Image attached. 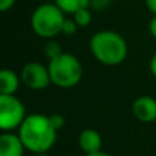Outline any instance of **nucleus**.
Masks as SVG:
<instances>
[{"mask_svg": "<svg viewBox=\"0 0 156 156\" xmlns=\"http://www.w3.org/2000/svg\"><path fill=\"white\" fill-rule=\"evenodd\" d=\"M78 144L83 154H93V152L101 151V134L94 129H83L78 136Z\"/></svg>", "mask_w": 156, "mask_h": 156, "instance_id": "1a4fd4ad", "label": "nucleus"}, {"mask_svg": "<svg viewBox=\"0 0 156 156\" xmlns=\"http://www.w3.org/2000/svg\"><path fill=\"white\" fill-rule=\"evenodd\" d=\"M49 119H51L52 125H54V127L58 132H59L60 129H63L66 125V118L62 114H52V115H49Z\"/></svg>", "mask_w": 156, "mask_h": 156, "instance_id": "dca6fc26", "label": "nucleus"}, {"mask_svg": "<svg viewBox=\"0 0 156 156\" xmlns=\"http://www.w3.org/2000/svg\"><path fill=\"white\" fill-rule=\"evenodd\" d=\"M93 58L104 66H118L127 56V43L115 30H100L89 41Z\"/></svg>", "mask_w": 156, "mask_h": 156, "instance_id": "f03ea898", "label": "nucleus"}, {"mask_svg": "<svg viewBox=\"0 0 156 156\" xmlns=\"http://www.w3.org/2000/svg\"><path fill=\"white\" fill-rule=\"evenodd\" d=\"M21 80L25 86L32 90H43L52 83L48 66L40 62H29L21 71Z\"/></svg>", "mask_w": 156, "mask_h": 156, "instance_id": "423d86ee", "label": "nucleus"}, {"mask_svg": "<svg viewBox=\"0 0 156 156\" xmlns=\"http://www.w3.org/2000/svg\"><path fill=\"white\" fill-rule=\"evenodd\" d=\"M25 145L19 134L3 132L0 136V156H23Z\"/></svg>", "mask_w": 156, "mask_h": 156, "instance_id": "6e6552de", "label": "nucleus"}, {"mask_svg": "<svg viewBox=\"0 0 156 156\" xmlns=\"http://www.w3.org/2000/svg\"><path fill=\"white\" fill-rule=\"evenodd\" d=\"M114 0H90L89 3V8L96 12H104L111 7Z\"/></svg>", "mask_w": 156, "mask_h": 156, "instance_id": "4468645a", "label": "nucleus"}, {"mask_svg": "<svg viewBox=\"0 0 156 156\" xmlns=\"http://www.w3.org/2000/svg\"><path fill=\"white\" fill-rule=\"evenodd\" d=\"M90 0H55V4L60 8L65 14H76L78 10L89 7Z\"/></svg>", "mask_w": 156, "mask_h": 156, "instance_id": "9b49d317", "label": "nucleus"}, {"mask_svg": "<svg viewBox=\"0 0 156 156\" xmlns=\"http://www.w3.org/2000/svg\"><path fill=\"white\" fill-rule=\"evenodd\" d=\"M26 108L15 94H0V129L12 132L26 119Z\"/></svg>", "mask_w": 156, "mask_h": 156, "instance_id": "39448f33", "label": "nucleus"}, {"mask_svg": "<svg viewBox=\"0 0 156 156\" xmlns=\"http://www.w3.org/2000/svg\"><path fill=\"white\" fill-rule=\"evenodd\" d=\"M36 156H49L48 154H40V155H36Z\"/></svg>", "mask_w": 156, "mask_h": 156, "instance_id": "4be33fe9", "label": "nucleus"}, {"mask_svg": "<svg viewBox=\"0 0 156 156\" xmlns=\"http://www.w3.org/2000/svg\"><path fill=\"white\" fill-rule=\"evenodd\" d=\"M85 156H112V155L107 154L104 151H97V152H93V154H85Z\"/></svg>", "mask_w": 156, "mask_h": 156, "instance_id": "412c9836", "label": "nucleus"}, {"mask_svg": "<svg viewBox=\"0 0 156 156\" xmlns=\"http://www.w3.org/2000/svg\"><path fill=\"white\" fill-rule=\"evenodd\" d=\"M21 78L15 71L3 69L0 71V94H15L19 89Z\"/></svg>", "mask_w": 156, "mask_h": 156, "instance_id": "9d476101", "label": "nucleus"}, {"mask_svg": "<svg viewBox=\"0 0 156 156\" xmlns=\"http://www.w3.org/2000/svg\"><path fill=\"white\" fill-rule=\"evenodd\" d=\"M73 19L77 22L80 27H86L90 25L92 22V10L89 7L78 10L76 14H73Z\"/></svg>", "mask_w": 156, "mask_h": 156, "instance_id": "f8f14e48", "label": "nucleus"}, {"mask_svg": "<svg viewBox=\"0 0 156 156\" xmlns=\"http://www.w3.org/2000/svg\"><path fill=\"white\" fill-rule=\"evenodd\" d=\"M48 69L52 83L62 89L74 88L82 78V65L77 56L69 52L49 60Z\"/></svg>", "mask_w": 156, "mask_h": 156, "instance_id": "20e7f679", "label": "nucleus"}, {"mask_svg": "<svg viewBox=\"0 0 156 156\" xmlns=\"http://www.w3.org/2000/svg\"><path fill=\"white\" fill-rule=\"evenodd\" d=\"M78 27H80V26L77 25V22L74 21V19L66 18L65 23H63L62 33H63V34H66V36H73V34H76V33H77Z\"/></svg>", "mask_w": 156, "mask_h": 156, "instance_id": "2eb2a0df", "label": "nucleus"}, {"mask_svg": "<svg viewBox=\"0 0 156 156\" xmlns=\"http://www.w3.org/2000/svg\"><path fill=\"white\" fill-rule=\"evenodd\" d=\"M18 134L26 151L40 155L48 154L49 149L55 145L58 130L52 125L49 115L36 112L26 116L19 126Z\"/></svg>", "mask_w": 156, "mask_h": 156, "instance_id": "f257e3e1", "label": "nucleus"}, {"mask_svg": "<svg viewBox=\"0 0 156 156\" xmlns=\"http://www.w3.org/2000/svg\"><path fill=\"white\" fill-rule=\"evenodd\" d=\"M145 4H147V8L154 15H156V0H145Z\"/></svg>", "mask_w": 156, "mask_h": 156, "instance_id": "aec40b11", "label": "nucleus"}, {"mask_svg": "<svg viewBox=\"0 0 156 156\" xmlns=\"http://www.w3.org/2000/svg\"><path fill=\"white\" fill-rule=\"evenodd\" d=\"M44 54H45V56L48 58L49 60H51V59H55V58H58L59 55H62L63 51H62V47H60L59 44L56 43V41L49 40L48 43L44 45Z\"/></svg>", "mask_w": 156, "mask_h": 156, "instance_id": "ddd939ff", "label": "nucleus"}, {"mask_svg": "<svg viewBox=\"0 0 156 156\" xmlns=\"http://www.w3.org/2000/svg\"><path fill=\"white\" fill-rule=\"evenodd\" d=\"M65 15L66 14L55 3H44L36 7L32 12L30 26L38 37L51 40L62 33L66 21Z\"/></svg>", "mask_w": 156, "mask_h": 156, "instance_id": "7ed1b4c3", "label": "nucleus"}, {"mask_svg": "<svg viewBox=\"0 0 156 156\" xmlns=\"http://www.w3.org/2000/svg\"><path fill=\"white\" fill-rule=\"evenodd\" d=\"M148 29H149V33H151V36L154 38H156V15L154 16V18L151 19V22H149V26H148Z\"/></svg>", "mask_w": 156, "mask_h": 156, "instance_id": "a211bd4d", "label": "nucleus"}, {"mask_svg": "<svg viewBox=\"0 0 156 156\" xmlns=\"http://www.w3.org/2000/svg\"><path fill=\"white\" fill-rule=\"evenodd\" d=\"M155 129H156V122H155Z\"/></svg>", "mask_w": 156, "mask_h": 156, "instance_id": "5701e85b", "label": "nucleus"}, {"mask_svg": "<svg viewBox=\"0 0 156 156\" xmlns=\"http://www.w3.org/2000/svg\"><path fill=\"white\" fill-rule=\"evenodd\" d=\"M132 112L137 121L143 123L156 122V99L151 96H140L133 101Z\"/></svg>", "mask_w": 156, "mask_h": 156, "instance_id": "0eeeda50", "label": "nucleus"}, {"mask_svg": "<svg viewBox=\"0 0 156 156\" xmlns=\"http://www.w3.org/2000/svg\"><path fill=\"white\" fill-rule=\"evenodd\" d=\"M149 71H151V74L156 78V54L151 58V60H149Z\"/></svg>", "mask_w": 156, "mask_h": 156, "instance_id": "6ab92c4d", "label": "nucleus"}, {"mask_svg": "<svg viewBox=\"0 0 156 156\" xmlns=\"http://www.w3.org/2000/svg\"><path fill=\"white\" fill-rule=\"evenodd\" d=\"M15 2L16 0H0V11L5 12V11L11 10L15 4Z\"/></svg>", "mask_w": 156, "mask_h": 156, "instance_id": "f3484780", "label": "nucleus"}]
</instances>
